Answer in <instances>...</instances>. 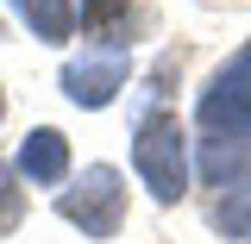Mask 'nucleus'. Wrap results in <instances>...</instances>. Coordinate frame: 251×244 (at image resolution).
<instances>
[{"mask_svg":"<svg viewBox=\"0 0 251 244\" xmlns=\"http://www.w3.org/2000/svg\"><path fill=\"white\" fill-rule=\"evenodd\" d=\"M201 182L207 188L251 182V138H201Z\"/></svg>","mask_w":251,"mask_h":244,"instance_id":"7","label":"nucleus"},{"mask_svg":"<svg viewBox=\"0 0 251 244\" xmlns=\"http://www.w3.org/2000/svg\"><path fill=\"white\" fill-rule=\"evenodd\" d=\"M0 113H6V100H0Z\"/></svg>","mask_w":251,"mask_h":244,"instance_id":"12","label":"nucleus"},{"mask_svg":"<svg viewBox=\"0 0 251 244\" xmlns=\"http://www.w3.org/2000/svg\"><path fill=\"white\" fill-rule=\"evenodd\" d=\"M214 225L226 232V238H245V244H251V182L220 188V200H214Z\"/></svg>","mask_w":251,"mask_h":244,"instance_id":"9","label":"nucleus"},{"mask_svg":"<svg viewBox=\"0 0 251 244\" xmlns=\"http://www.w3.org/2000/svg\"><path fill=\"white\" fill-rule=\"evenodd\" d=\"M13 176H19V169H6V163H0V232H13V225H19V188H13Z\"/></svg>","mask_w":251,"mask_h":244,"instance_id":"10","label":"nucleus"},{"mask_svg":"<svg viewBox=\"0 0 251 244\" xmlns=\"http://www.w3.org/2000/svg\"><path fill=\"white\" fill-rule=\"evenodd\" d=\"M19 182H38V188H57L63 176H69V138L63 132H50V125H38L25 144H19Z\"/></svg>","mask_w":251,"mask_h":244,"instance_id":"6","label":"nucleus"},{"mask_svg":"<svg viewBox=\"0 0 251 244\" xmlns=\"http://www.w3.org/2000/svg\"><path fill=\"white\" fill-rule=\"evenodd\" d=\"M57 213L82 232V238H113L126 225V182L120 169H107V163H94L75 176V188H63L57 194Z\"/></svg>","mask_w":251,"mask_h":244,"instance_id":"2","label":"nucleus"},{"mask_svg":"<svg viewBox=\"0 0 251 244\" xmlns=\"http://www.w3.org/2000/svg\"><path fill=\"white\" fill-rule=\"evenodd\" d=\"M126 88V57H75L63 69V94L75 107H107Z\"/></svg>","mask_w":251,"mask_h":244,"instance_id":"5","label":"nucleus"},{"mask_svg":"<svg viewBox=\"0 0 251 244\" xmlns=\"http://www.w3.org/2000/svg\"><path fill=\"white\" fill-rule=\"evenodd\" d=\"M132 169L151 188V200H182L188 194V132L176 113H145L132 132Z\"/></svg>","mask_w":251,"mask_h":244,"instance_id":"1","label":"nucleus"},{"mask_svg":"<svg viewBox=\"0 0 251 244\" xmlns=\"http://www.w3.org/2000/svg\"><path fill=\"white\" fill-rule=\"evenodd\" d=\"M75 31L94 50L120 57L132 44V31H138V13H132V0H75Z\"/></svg>","mask_w":251,"mask_h":244,"instance_id":"4","label":"nucleus"},{"mask_svg":"<svg viewBox=\"0 0 251 244\" xmlns=\"http://www.w3.org/2000/svg\"><path fill=\"white\" fill-rule=\"evenodd\" d=\"M195 119L207 125V138H251V88L239 82V75H226V69H220L214 82L201 88Z\"/></svg>","mask_w":251,"mask_h":244,"instance_id":"3","label":"nucleus"},{"mask_svg":"<svg viewBox=\"0 0 251 244\" xmlns=\"http://www.w3.org/2000/svg\"><path fill=\"white\" fill-rule=\"evenodd\" d=\"M226 75H239V82H245V88H251V44H245V50H239V57H232V63H226Z\"/></svg>","mask_w":251,"mask_h":244,"instance_id":"11","label":"nucleus"},{"mask_svg":"<svg viewBox=\"0 0 251 244\" xmlns=\"http://www.w3.org/2000/svg\"><path fill=\"white\" fill-rule=\"evenodd\" d=\"M6 6H13L44 44H69V31H75V0H6Z\"/></svg>","mask_w":251,"mask_h":244,"instance_id":"8","label":"nucleus"}]
</instances>
